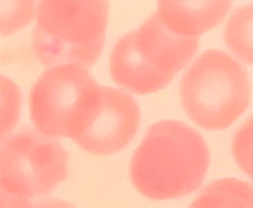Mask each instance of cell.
<instances>
[{
    "instance_id": "1",
    "label": "cell",
    "mask_w": 253,
    "mask_h": 208,
    "mask_svg": "<svg viewBox=\"0 0 253 208\" xmlns=\"http://www.w3.org/2000/svg\"><path fill=\"white\" fill-rule=\"evenodd\" d=\"M210 162L208 147L199 133L178 121H161L149 128L136 149L130 177L136 190L148 199H177L199 188Z\"/></svg>"
},
{
    "instance_id": "2",
    "label": "cell",
    "mask_w": 253,
    "mask_h": 208,
    "mask_svg": "<svg viewBox=\"0 0 253 208\" xmlns=\"http://www.w3.org/2000/svg\"><path fill=\"white\" fill-rule=\"evenodd\" d=\"M198 46L199 37L176 33L155 13L117 42L109 61L111 76L133 94L157 92L189 63Z\"/></svg>"
},
{
    "instance_id": "3",
    "label": "cell",
    "mask_w": 253,
    "mask_h": 208,
    "mask_svg": "<svg viewBox=\"0 0 253 208\" xmlns=\"http://www.w3.org/2000/svg\"><path fill=\"white\" fill-rule=\"evenodd\" d=\"M109 0H41L32 49L45 66L90 68L104 47Z\"/></svg>"
},
{
    "instance_id": "4",
    "label": "cell",
    "mask_w": 253,
    "mask_h": 208,
    "mask_svg": "<svg viewBox=\"0 0 253 208\" xmlns=\"http://www.w3.org/2000/svg\"><path fill=\"white\" fill-rule=\"evenodd\" d=\"M180 97L185 112L197 125L208 131H222L248 107V74L226 53L209 50L183 75Z\"/></svg>"
},
{
    "instance_id": "5",
    "label": "cell",
    "mask_w": 253,
    "mask_h": 208,
    "mask_svg": "<svg viewBox=\"0 0 253 208\" xmlns=\"http://www.w3.org/2000/svg\"><path fill=\"white\" fill-rule=\"evenodd\" d=\"M67 150L51 137L22 128L0 150L1 204L23 207L51 193L68 176Z\"/></svg>"
},
{
    "instance_id": "6",
    "label": "cell",
    "mask_w": 253,
    "mask_h": 208,
    "mask_svg": "<svg viewBox=\"0 0 253 208\" xmlns=\"http://www.w3.org/2000/svg\"><path fill=\"white\" fill-rule=\"evenodd\" d=\"M102 87L78 65L67 63L47 69L29 97L35 128L51 138L73 139L97 104Z\"/></svg>"
},
{
    "instance_id": "7",
    "label": "cell",
    "mask_w": 253,
    "mask_h": 208,
    "mask_svg": "<svg viewBox=\"0 0 253 208\" xmlns=\"http://www.w3.org/2000/svg\"><path fill=\"white\" fill-rule=\"evenodd\" d=\"M140 122V107L131 96L103 86L98 102L72 139L91 154H113L131 142Z\"/></svg>"
},
{
    "instance_id": "8",
    "label": "cell",
    "mask_w": 253,
    "mask_h": 208,
    "mask_svg": "<svg viewBox=\"0 0 253 208\" xmlns=\"http://www.w3.org/2000/svg\"><path fill=\"white\" fill-rule=\"evenodd\" d=\"M233 0H158L157 13L169 28L183 36L199 37L218 26Z\"/></svg>"
},
{
    "instance_id": "9",
    "label": "cell",
    "mask_w": 253,
    "mask_h": 208,
    "mask_svg": "<svg viewBox=\"0 0 253 208\" xmlns=\"http://www.w3.org/2000/svg\"><path fill=\"white\" fill-rule=\"evenodd\" d=\"M193 208H253V187L234 178L216 180L194 201Z\"/></svg>"
},
{
    "instance_id": "10",
    "label": "cell",
    "mask_w": 253,
    "mask_h": 208,
    "mask_svg": "<svg viewBox=\"0 0 253 208\" xmlns=\"http://www.w3.org/2000/svg\"><path fill=\"white\" fill-rule=\"evenodd\" d=\"M224 42L240 60L253 65V3L238 8L229 19Z\"/></svg>"
},
{
    "instance_id": "11",
    "label": "cell",
    "mask_w": 253,
    "mask_h": 208,
    "mask_svg": "<svg viewBox=\"0 0 253 208\" xmlns=\"http://www.w3.org/2000/svg\"><path fill=\"white\" fill-rule=\"evenodd\" d=\"M35 0H1L0 32L10 36L29 26L35 15Z\"/></svg>"
},
{
    "instance_id": "12",
    "label": "cell",
    "mask_w": 253,
    "mask_h": 208,
    "mask_svg": "<svg viewBox=\"0 0 253 208\" xmlns=\"http://www.w3.org/2000/svg\"><path fill=\"white\" fill-rule=\"evenodd\" d=\"M232 151L237 165L253 181V115L234 136Z\"/></svg>"
}]
</instances>
